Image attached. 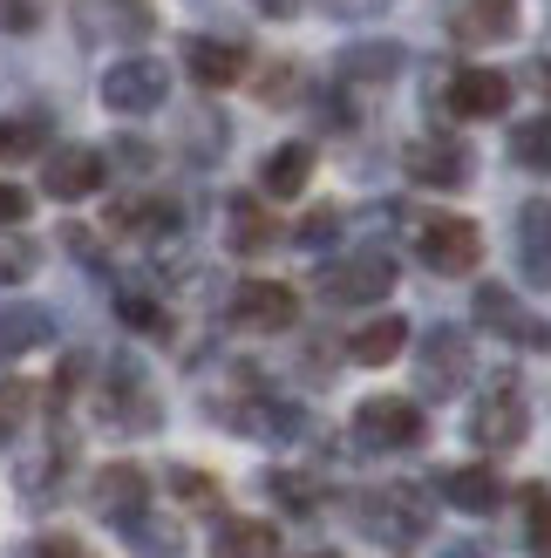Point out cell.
Masks as SVG:
<instances>
[{"label": "cell", "instance_id": "7a4b0ae2", "mask_svg": "<svg viewBox=\"0 0 551 558\" xmlns=\"http://www.w3.org/2000/svg\"><path fill=\"white\" fill-rule=\"evenodd\" d=\"M416 253H423L429 272L463 279V272H477V259H483V232L470 226V218H456V211H423L416 218Z\"/></svg>", "mask_w": 551, "mask_h": 558}, {"label": "cell", "instance_id": "1f68e13d", "mask_svg": "<svg viewBox=\"0 0 551 558\" xmlns=\"http://www.w3.org/2000/svg\"><path fill=\"white\" fill-rule=\"evenodd\" d=\"M117 314H123V327H136V333H163V306H157L150 293H136V287L117 293Z\"/></svg>", "mask_w": 551, "mask_h": 558}, {"label": "cell", "instance_id": "ffe728a7", "mask_svg": "<svg viewBox=\"0 0 551 558\" xmlns=\"http://www.w3.org/2000/svg\"><path fill=\"white\" fill-rule=\"evenodd\" d=\"M280 551V532L266 518H225L211 532V558H272Z\"/></svg>", "mask_w": 551, "mask_h": 558}, {"label": "cell", "instance_id": "8fae6325", "mask_svg": "<svg viewBox=\"0 0 551 558\" xmlns=\"http://www.w3.org/2000/svg\"><path fill=\"white\" fill-rule=\"evenodd\" d=\"M402 171L423 191H456L463 178H470V150H463L456 136H416V144L402 150Z\"/></svg>", "mask_w": 551, "mask_h": 558}, {"label": "cell", "instance_id": "7c38bea8", "mask_svg": "<svg viewBox=\"0 0 551 558\" xmlns=\"http://www.w3.org/2000/svg\"><path fill=\"white\" fill-rule=\"evenodd\" d=\"M109 232L136 239V245H157V239L177 232V205L171 198H150V191H130V198L109 205Z\"/></svg>", "mask_w": 551, "mask_h": 558}, {"label": "cell", "instance_id": "44dd1931", "mask_svg": "<svg viewBox=\"0 0 551 558\" xmlns=\"http://www.w3.org/2000/svg\"><path fill=\"white\" fill-rule=\"evenodd\" d=\"M272 239H280V226H272V211L266 205H253V198H232V211H225V245L232 253H272Z\"/></svg>", "mask_w": 551, "mask_h": 558}, {"label": "cell", "instance_id": "ba28073f", "mask_svg": "<svg viewBox=\"0 0 551 558\" xmlns=\"http://www.w3.org/2000/svg\"><path fill=\"white\" fill-rule=\"evenodd\" d=\"M354 436L368 450H408V442H423V409L408 396H375L354 409Z\"/></svg>", "mask_w": 551, "mask_h": 558}, {"label": "cell", "instance_id": "5b68a950", "mask_svg": "<svg viewBox=\"0 0 551 558\" xmlns=\"http://www.w3.org/2000/svg\"><path fill=\"white\" fill-rule=\"evenodd\" d=\"M314 293L327 306H368V300H389L395 293V266L381 259V253H354V259H334L320 279H314Z\"/></svg>", "mask_w": 551, "mask_h": 558}, {"label": "cell", "instance_id": "484cf974", "mask_svg": "<svg viewBox=\"0 0 551 558\" xmlns=\"http://www.w3.org/2000/svg\"><path fill=\"white\" fill-rule=\"evenodd\" d=\"M525 545L531 558H551V490L544 484H525Z\"/></svg>", "mask_w": 551, "mask_h": 558}, {"label": "cell", "instance_id": "74e56055", "mask_svg": "<svg viewBox=\"0 0 551 558\" xmlns=\"http://www.w3.org/2000/svg\"><path fill=\"white\" fill-rule=\"evenodd\" d=\"M253 8H259V14H272V21H286V14L299 8V0H253Z\"/></svg>", "mask_w": 551, "mask_h": 558}, {"label": "cell", "instance_id": "30bf717a", "mask_svg": "<svg viewBox=\"0 0 551 558\" xmlns=\"http://www.w3.org/2000/svg\"><path fill=\"white\" fill-rule=\"evenodd\" d=\"M102 178H109V163H102V150H89V144L48 150V163H41V191H48V198H62V205L96 198Z\"/></svg>", "mask_w": 551, "mask_h": 558}, {"label": "cell", "instance_id": "6da1fadb", "mask_svg": "<svg viewBox=\"0 0 551 558\" xmlns=\"http://www.w3.org/2000/svg\"><path fill=\"white\" fill-rule=\"evenodd\" d=\"M354 518H362V524H368V538H375V545H389V551H408L416 538H429V497H423V490H408V484L368 490L362 505H354Z\"/></svg>", "mask_w": 551, "mask_h": 558}, {"label": "cell", "instance_id": "f1b7e54d", "mask_svg": "<svg viewBox=\"0 0 551 558\" xmlns=\"http://www.w3.org/2000/svg\"><path fill=\"white\" fill-rule=\"evenodd\" d=\"M27 415H35V388L8 375V381H0V442H14Z\"/></svg>", "mask_w": 551, "mask_h": 558}, {"label": "cell", "instance_id": "f546056e", "mask_svg": "<svg viewBox=\"0 0 551 558\" xmlns=\"http://www.w3.org/2000/svg\"><path fill=\"white\" fill-rule=\"evenodd\" d=\"M511 157L531 163V171H551V117H531L525 130L511 136Z\"/></svg>", "mask_w": 551, "mask_h": 558}, {"label": "cell", "instance_id": "603a6c76", "mask_svg": "<svg viewBox=\"0 0 551 558\" xmlns=\"http://www.w3.org/2000/svg\"><path fill=\"white\" fill-rule=\"evenodd\" d=\"M307 178H314V150L307 144H280L266 157V171H259V191H266V198H299Z\"/></svg>", "mask_w": 551, "mask_h": 558}, {"label": "cell", "instance_id": "9a60e30c", "mask_svg": "<svg viewBox=\"0 0 551 558\" xmlns=\"http://www.w3.org/2000/svg\"><path fill=\"white\" fill-rule=\"evenodd\" d=\"M517 266H525L531 287L551 293V198H531L517 211Z\"/></svg>", "mask_w": 551, "mask_h": 558}, {"label": "cell", "instance_id": "836d02e7", "mask_svg": "<svg viewBox=\"0 0 551 558\" xmlns=\"http://www.w3.org/2000/svg\"><path fill=\"white\" fill-rule=\"evenodd\" d=\"M27 205H35V198H27L21 184H0V232H8V226H21V218H27Z\"/></svg>", "mask_w": 551, "mask_h": 558}, {"label": "cell", "instance_id": "4dcf8cb0", "mask_svg": "<svg viewBox=\"0 0 551 558\" xmlns=\"http://www.w3.org/2000/svg\"><path fill=\"white\" fill-rule=\"evenodd\" d=\"M266 490L280 497L286 511H299V518H307V511L320 505V490H314V477H299V470H272V477H266Z\"/></svg>", "mask_w": 551, "mask_h": 558}, {"label": "cell", "instance_id": "277c9868", "mask_svg": "<svg viewBox=\"0 0 551 558\" xmlns=\"http://www.w3.org/2000/svg\"><path fill=\"white\" fill-rule=\"evenodd\" d=\"M89 505L102 524H117V532H144L150 518V477L136 463H102L96 484H89Z\"/></svg>", "mask_w": 551, "mask_h": 558}, {"label": "cell", "instance_id": "7402d4cb", "mask_svg": "<svg viewBox=\"0 0 551 558\" xmlns=\"http://www.w3.org/2000/svg\"><path fill=\"white\" fill-rule=\"evenodd\" d=\"M48 333H54V320L41 306H0V361H21V354L48 348Z\"/></svg>", "mask_w": 551, "mask_h": 558}, {"label": "cell", "instance_id": "3957f363", "mask_svg": "<svg viewBox=\"0 0 551 558\" xmlns=\"http://www.w3.org/2000/svg\"><path fill=\"white\" fill-rule=\"evenodd\" d=\"M525 429H531L525 388H517L511 375H490V381H483V396L470 402V436L483 442L490 457H504V450H517V442H525Z\"/></svg>", "mask_w": 551, "mask_h": 558}, {"label": "cell", "instance_id": "d6a6232c", "mask_svg": "<svg viewBox=\"0 0 551 558\" xmlns=\"http://www.w3.org/2000/svg\"><path fill=\"white\" fill-rule=\"evenodd\" d=\"M171 490L184 497V505H198V511H211V505H218V484L205 477V470H171Z\"/></svg>", "mask_w": 551, "mask_h": 558}, {"label": "cell", "instance_id": "cb8c5ba5", "mask_svg": "<svg viewBox=\"0 0 551 558\" xmlns=\"http://www.w3.org/2000/svg\"><path fill=\"white\" fill-rule=\"evenodd\" d=\"M402 348H408V320H395V314H381V320H368V327H354V341H347V354L362 361V368H389Z\"/></svg>", "mask_w": 551, "mask_h": 558}, {"label": "cell", "instance_id": "52a82bcc", "mask_svg": "<svg viewBox=\"0 0 551 558\" xmlns=\"http://www.w3.org/2000/svg\"><path fill=\"white\" fill-rule=\"evenodd\" d=\"M96 409H102V423H109V429H123V436L157 429V396H150V381L136 375L130 361H117V368H109V381H102Z\"/></svg>", "mask_w": 551, "mask_h": 558}, {"label": "cell", "instance_id": "2e32d148", "mask_svg": "<svg viewBox=\"0 0 551 558\" xmlns=\"http://www.w3.org/2000/svg\"><path fill=\"white\" fill-rule=\"evenodd\" d=\"M517 27V0H463L456 8V41L463 48H498Z\"/></svg>", "mask_w": 551, "mask_h": 558}, {"label": "cell", "instance_id": "4316f807", "mask_svg": "<svg viewBox=\"0 0 551 558\" xmlns=\"http://www.w3.org/2000/svg\"><path fill=\"white\" fill-rule=\"evenodd\" d=\"M41 144H48V123L41 117H8V123H0V157H8V163L35 157Z\"/></svg>", "mask_w": 551, "mask_h": 558}, {"label": "cell", "instance_id": "8d00e7d4", "mask_svg": "<svg viewBox=\"0 0 551 558\" xmlns=\"http://www.w3.org/2000/svg\"><path fill=\"white\" fill-rule=\"evenodd\" d=\"M0 14H8V27H14V35H27V27H35V0H8Z\"/></svg>", "mask_w": 551, "mask_h": 558}, {"label": "cell", "instance_id": "d590c367", "mask_svg": "<svg viewBox=\"0 0 551 558\" xmlns=\"http://www.w3.org/2000/svg\"><path fill=\"white\" fill-rule=\"evenodd\" d=\"M334 226H341L334 211H314L307 226H299V245H320V239H334Z\"/></svg>", "mask_w": 551, "mask_h": 558}, {"label": "cell", "instance_id": "ab89813d", "mask_svg": "<svg viewBox=\"0 0 551 558\" xmlns=\"http://www.w3.org/2000/svg\"><path fill=\"white\" fill-rule=\"evenodd\" d=\"M307 558H334V551H307Z\"/></svg>", "mask_w": 551, "mask_h": 558}, {"label": "cell", "instance_id": "d4e9b609", "mask_svg": "<svg viewBox=\"0 0 551 558\" xmlns=\"http://www.w3.org/2000/svg\"><path fill=\"white\" fill-rule=\"evenodd\" d=\"M82 27L89 35H150L144 0H82Z\"/></svg>", "mask_w": 551, "mask_h": 558}, {"label": "cell", "instance_id": "ac0fdd59", "mask_svg": "<svg viewBox=\"0 0 551 558\" xmlns=\"http://www.w3.org/2000/svg\"><path fill=\"white\" fill-rule=\"evenodd\" d=\"M477 314H483V327H498L504 341H525V348H551V327H544L538 314H517L504 287H483V293H477Z\"/></svg>", "mask_w": 551, "mask_h": 558}, {"label": "cell", "instance_id": "4fadbf2b", "mask_svg": "<svg viewBox=\"0 0 551 558\" xmlns=\"http://www.w3.org/2000/svg\"><path fill=\"white\" fill-rule=\"evenodd\" d=\"M450 109L463 123H483V117H504L511 109V82L498 69H456L450 75Z\"/></svg>", "mask_w": 551, "mask_h": 558}, {"label": "cell", "instance_id": "9c48e42d", "mask_svg": "<svg viewBox=\"0 0 551 558\" xmlns=\"http://www.w3.org/2000/svg\"><path fill=\"white\" fill-rule=\"evenodd\" d=\"M293 320H299V293L280 287V279H245L232 293V327L245 333H286Z\"/></svg>", "mask_w": 551, "mask_h": 558}, {"label": "cell", "instance_id": "d6986e66", "mask_svg": "<svg viewBox=\"0 0 551 558\" xmlns=\"http://www.w3.org/2000/svg\"><path fill=\"white\" fill-rule=\"evenodd\" d=\"M184 69H191V82H205V89H232V82H245V48H232V41H191Z\"/></svg>", "mask_w": 551, "mask_h": 558}, {"label": "cell", "instance_id": "e575fe53", "mask_svg": "<svg viewBox=\"0 0 551 558\" xmlns=\"http://www.w3.org/2000/svg\"><path fill=\"white\" fill-rule=\"evenodd\" d=\"M35 558H96V551L82 545V538H62V532H54V538H41V545H35Z\"/></svg>", "mask_w": 551, "mask_h": 558}, {"label": "cell", "instance_id": "83f0119b", "mask_svg": "<svg viewBox=\"0 0 551 558\" xmlns=\"http://www.w3.org/2000/svg\"><path fill=\"white\" fill-rule=\"evenodd\" d=\"M41 266V245L21 239V232H0V287H21L27 272Z\"/></svg>", "mask_w": 551, "mask_h": 558}, {"label": "cell", "instance_id": "5bb4252c", "mask_svg": "<svg viewBox=\"0 0 551 558\" xmlns=\"http://www.w3.org/2000/svg\"><path fill=\"white\" fill-rule=\"evenodd\" d=\"M463 375H470V341H463L456 327H436L423 341V388L429 396H456Z\"/></svg>", "mask_w": 551, "mask_h": 558}, {"label": "cell", "instance_id": "e0dca14e", "mask_svg": "<svg viewBox=\"0 0 551 558\" xmlns=\"http://www.w3.org/2000/svg\"><path fill=\"white\" fill-rule=\"evenodd\" d=\"M443 497L456 511H470V518H483V511H498L504 505V477L490 463H456V470H443Z\"/></svg>", "mask_w": 551, "mask_h": 558}, {"label": "cell", "instance_id": "f35d334b", "mask_svg": "<svg viewBox=\"0 0 551 558\" xmlns=\"http://www.w3.org/2000/svg\"><path fill=\"white\" fill-rule=\"evenodd\" d=\"M450 558H483V551H470V545H456V551H450Z\"/></svg>", "mask_w": 551, "mask_h": 558}, {"label": "cell", "instance_id": "8992f818", "mask_svg": "<svg viewBox=\"0 0 551 558\" xmlns=\"http://www.w3.org/2000/svg\"><path fill=\"white\" fill-rule=\"evenodd\" d=\"M163 96H171V75L150 54H130V62H117L102 75V102L117 117H150V109H163Z\"/></svg>", "mask_w": 551, "mask_h": 558}]
</instances>
